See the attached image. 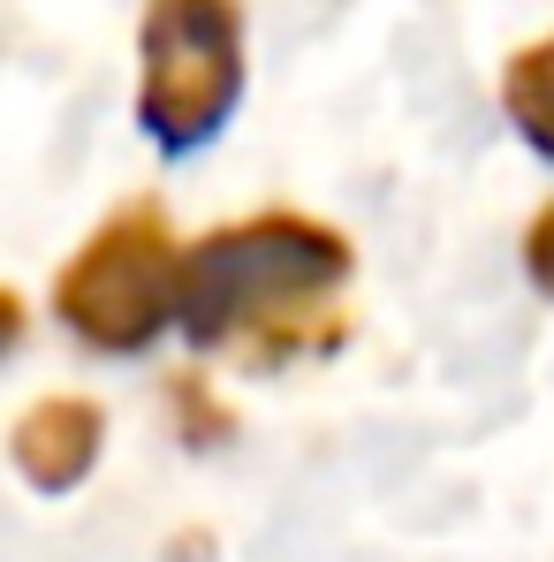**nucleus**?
Instances as JSON below:
<instances>
[{"label":"nucleus","instance_id":"f03ea898","mask_svg":"<svg viewBox=\"0 0 554 562\" xmlns=\"http://www.w3.org/2000/svg\"><path fill=\"white\" fill-rule=\"evenodd\" d=\"M236 92H244L236 0H152L145 8V85H137L145 130L168 153H190L228 122Z\"/></svg>","mask_w":554,"mask_h":562},{"label":"nucleus","instance_id":"39448f33","mask_svg":"<svg viewBox=\"0 0 554 562\" xmlns=\"http://www.w3.org/2000/svg\"><path fill=\"white\" fill-rule=\"evenodd\" d=\"M501 99H509V122H517V130H524V137H532V145L554 160V38L509 61Z\"/></svg>","mask_w":554,"mask_h":562},{"label":"nucleus","instance_id":"f257e3e1","mask_svg":"<svg viewBox=\"0 0 554 562\" xmlns=\"http://www.w3.org/2000/svg\"><path fill=\"white\" fill-rule=\"evenodd\" d=\"M342 274H350V244L335 228L296 221V213H259V221L221 228V236H205V244L183 251L176 319L197 342H221V335H244L259 319L304 312Z\"/></svg>","mask_w":554,"mask_h":562},{"label":"nucleus","instance_id":"423d86ee","mask_svg":"<svg viewBox=\"0 0 554 562\" xmlns=\"http://www.w3.org/2000/svg\"><path fill=\"white\" fill-rule=\"evenodd\" d=\"M524 267H532V281L554 296V205L532 221V236H524Z\"/></svg>","mask_w":554,"mask_h":562},{"label":"nucleus","instance_id":"7ed1b4c3","mask_svg":"<svg viewBox=\"0 0 554 562\" xmlns=\"http://www.w3.org/2000/svg\"><path fill=\"white\" fill-rule=\"evenodd\" d=\"M176 274H183L176 236L152 213H122L69 259L54 312L99 350H145L176 319Z\"/></svg>","mask_w":554,"mask_h":562},{"label":"nucleus","instance_id":"20e7f679","mask_svg":"<svg viewBox=\"0 0 554 562\" xmlns=\"http://www.w3.org/2000/svg\"><path fill=\"white\" fill-rule=\"evenodd\" d=\"M92 464H99V411L84 395H54V403L23 411V426H15V471L38 494H69Z\"/></svg>","mask_w":554,"mask_h":562},{"label":"nucleus","instance_id":"0eeeda50","mask_svg":"<svg viewBox=\"0 0 554 562\" xmlns=\"http://www.w3.org/2000/svg\"><path fill=\"white\" fill-rule=\"evenodd\" d=\"M8 342H15V296L0 289V350H8Z\"/></svg>","mask_w":554,"mask_h":562}]
</instances>
